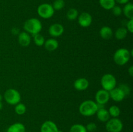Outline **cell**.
<instances>
[{"mask_svg": "<svg viewBox=\"0 0 133 132\" xmlns=\"http://www.w3.org/2000/svg\"><path fill=\"white\" fill-rule=\"evenodd\" d=\"M98 109V106L95 101L87 100L81 102L79 107L81 115L84 116H91L94 115Z\"/></svg>", "mask_w": 133, "mask_h": 132, "instance_id": "obj_1", "label": "cell"}, {"mask_svg": "<svg viewBox=\"0 0 133 132\" xmlns=\"http://www.w3.org/2000/svg\"><path fill=\"white\" fill-rule=\"evenodd\" d=\"M132 55V50L130 51L126 48H119L117 49L113 56L114 62L118 65H124L128 63Z\"/></svg>", "mask_w": 133, "mask_h": 132, "instance_id": "obj_2", "label": "cell"}, {"mask_svg": "<svg viewBox=\"0 0 133 132\" xmlns=\"http://www.w3.org/2000/svg\"><path fill=\"white\" fill-rule=\"evenodd\" d=\"M23 29L32 36L40 33L42 29V24L38 18H32L27 19L23 24Z\"/></svg>", "mask_w": 133, "mask_h": 132, "instance_id": "obj_3", "label": "cell"}, {"mask_svg": "<svg viewBox=\"0 0 133 132\" xmlns=\"http://www.w3.org/2000/svg\"><path fill=\"white\" fill-rule=\"evenodd\" d=\"M3 98L7 104L15 106L17 104L20 102L21 94L18 90L10 88V89L5 91L3 95Z\"/></svg>", "mask_w": 133, "mask_h": 132, "instance_id": "obj_4", "label": "cell"}, {"mask_svg": "<svg viewBox=\"0 0 133 132\" xmlns=\"http://www.w3.org/2000/svg\"><path fill=\"white\" fill-rule=\"evenodd\" d=\"M101 85L102 88L107 91H110L117 85V80L115 76L110 73L105 74L101 77Z\"/></svg>", "mask_w": 133, "mask_h": 132, "instance_id": "obj_5", "label": "cell"}, {"mask_svg": "<svg viewBox=\"0 0 133 132\" xmlns=\"http://www.w3.org/2000/svg\"><path fill=\"white\" fill-rule=\"evenodd\" d=\"M37 13L39 16L43 19H49L54 15L55 10L52 5L49 3H42L38 6Z\"/></svg>", "mask_w": 133, "mask_h": 132, "instance_id": "obj_6", "label": "cell"}, {"mask_svg": "<svg viewBox=\"0 0 133 132\" xmlns=\"http://www.w3.org/2000/svg\"><path fill=\"white\" fill-rule=\"evenodd\" d=\"M123 128V122L118 118H111L107 122L105 125L108 132H121Z\"/></svg>", "mask_w": 133, "mask_h": 132, "instance_id": "obj_7", "label": "cell"}, {"mask_svg": "<svg viewBox=\"0 0 133 132\" xmlns=\"http://www.w3.org/2000/svg\"><path fill=\"white\" fill-rule=\"evenodd\" d=\"M110 99V95H109V92L105 90V89H99L96 93V96H95L96 101L95 102L97 103V104L105 106L106 104L108 103V102H109Z\"/></svg>", "mask_w": 133, "mask_h": 132, "instance_id": "obj_8", "label": "cell"}, {"mask_svg": "<svg viewBox=\"0 0 133 132\" xmlns=\"http://www.w3.org/2000/svg\"><path fill=\"white\" fill-rule=\"evenodd\" d=\"M78 23L81 27L87 28L90 27L92 23V17L90 13L83 12L78 16Z\"/></svg>", "mask_w": 133, "mask_h": 132, "instance_id": "obj_9", "label": "cell"}, {"mask_svg": "<svg viewBox=\"0 0 133 132\" xmlns=\"http://www.w3.org/2000/svg\"><path fill=\"white\" fill-rule=\"evenodd\" d=\"M109 92L110 98H111L114 102H122L126 97L125 93L119 87H116Z\"/></svg>", "mask_w": 133, "mask_h": 132, "instance_id": "obj_10", "label": "cell"}, {"mask_svg": "<svg viewBox=\"0 0 133 132\" xmlns=\"http://www.w3.org/2000/svg\"><path fill=\"white\" fill-rule=\"evenodd\" d=\"M64 32V28L61 23H53L48 29L49 34L53 38H58L62 36Z\"/></svg>", "mask_w": 133, "mask_h": 132, "instance_id": "obj_11", "label": "cell"}, {"mask_svg": "<svg viewBox=\"0 0 133 132\" xmlns=\"http://www.w3.org/2000/svg\"><path fill=\"white\" fill-rule=\"evenodd\" d=\"M57 124L51 120H46L44 122L40 128V132H58Z\"/></svg>", "mask_w": 133, "mask_h": 132, "instance_id": "obj_12", "label": "cell"}, {"mask_svg": "<svg viewBox=\"0 0 133 132\" xmlns=\"http://www.w3.org/2000/svg\"><path fill=\"white\" fill-rule=\"evenodd\" d=\"M18 41L22 47H28L31 42V37L29 33L25 31L19 32L18 35Z\"/></svg>", "mask_w": 133, "mask_h": 132, "instance_id": "obj_13", "label": "cell"}, {"mask_svg": "<svg viewBox=\"0 0 133 132\" xmlns=\"http://www.w3.org/2000/svg\"><path fill=\"white\" fill-rule=\"evenodd\" d=\"M89 81L85 78H79L75 80L74 83V87L77 91H84L89 87Z\"/></svg>", "mask_w": 133, "mask_h": 132, "instance_id": "obj_14", "label": "cell"}, {"mask_svg": "<svg viewBox=\"0 0 133 132\" xmlns=\"http://www.w3.org/2000/svg\"><path fill=\"white\" fill-rule=\"evenodd\" d=\"M96 114L97 115V119L102 122H107L110 119L109 111L105 107L99 108Z\"/></svg>", "mask_w": 133, "mask_h": 132, "instance_id": "obj_15", "label": "cell"}, {"mask_svg": "<svg viewBox=\"0 0 133 132\" xmlns=\"http://www.w3.org/2000/svg\"><path fill=\"white\" fill-rule=\"evenodd\" d=\"M44 45L47 50L49 52H53L58 49V42L55 38H49L45 40Z\"/></svg>", "mask_w": 133, "mask_h": 132, "instance_id": "obj_16", "label": "cell"}, {"mask_svg": "<svg viewBox=\"0 0 133 132\" xmlns=\"http://www.w3.org/2000/svg\"><path fill=\"white\" fill-rule=\"evenodd\" d=\"M99 35L103 40H108L112 38L114 35L112 29L110 27L108 26H104L101 27L99 31Z\"/></svg>", "mask_w": 133, "mask_h": 132, "instance_id": "obj_17", "label": "cell"}, {"mask_svg": "<svg viewBox=\"0 0 133 132\" xmlns=\"http://www.w3.org/2000/svg\"><path fill=\"white\" fill-rule=\"evenodd\" d=\"M6 132H25V127L22 123L16 122L8 128Z\"/></svg>", "mask_w": 133, "mask_h": 132, "instance_id": "obj_18", "label": "cell"}, {"mask_svg": "<svg viewBox=\"0 0 133 132\" xmlns=\"http://www.w3.org/2000/svg\"><path fill=\"white\" fill-rule=\"evenodd\" d=\"M123 13L127 19H133V5L129 2L124 5L122 9Z\"/></svg>", "mask_w": 133, "mask_h": 132, "instance_id": "obj_19", "label": "cell"}, {"mask_svg": "<svg viewBox=\"0 0 133 132\" xmlns=\"http://www.w3.org/2000/svg\"><path fill=\"white\" fill-rule=\"evenodd\" d=\"M127 34H128V31L127 30V28L125 27H122L117 28L114 33V36L116 40H122L127 37Z\"/></svg>", "mask_w": 133, "mask_h": 132, "instance_id": "obj_20", "label": "cell"}, {"mask_svg": "<svg viewBox=\"0 0 133 132\" xmlns=\"http://www.w3.org/2000/svg\"><path fill=\"white\" fill-rule=\"evenodd\" d=\"M99 5L105 10H111L116 5L115 0H99Z\"/></svg>", "mask_w": 133, "mask_h": 132, "instance_id": "obj_21", "label": "cell"}, {"mask_svg": "<svg viewBox=\"0 0 133 132\" xmlns=\"http://www.w3.org/2000/svg\"><path fill=\"white\" fill-rule=\"evenodd\" d=\"M110 117L112 118H118L119 116L121 113V110L118 106L112 105L109 107L108 109Z\"/></svg>", "mask_w": 133, "mask_h": 132, "instance_id": "obj_22", "label": "cell"}, {"mask_svg": "<svg viewBox=\"0 0 133 132\" xmlns=\"http://www.w3.org/2000/svg\"><path fill=\"white\" fill-rule=\"evenodd\" d=\"M33 37V41L35 45L38 47H42L44 45L45 43V38L40 33L36 34L32 36Z\"/></svg>", "mask_w": 133, "mask_h": 132, "instance_id": "obj_23", "label": "cell"}, {"mask_svg": "<svg viewBox=\"0 0 133 132\" xmlns=\"http://www.w3.org/2000/svg\"><path fill=\"white\" fill-rule=\"evenodd\" d=\"M78 16H79L78 10L74 8H71L69 9L66 14V17H67L68 19L70 21L75 20L78 18Z\"/></svg>", "mask_w": 133, "mask_h": 132, "instance_id": "obj_24", "label": "cell"}, {"mask_svg": "<svg viewBox=\"0 0 133 132\" xmlns=\"http://www.w3.org/2000/svg\"><path fill=\"white\" fill-rule=\"evenodd\" d=\"M14 111H15L16 113L18 115H24L26 111H27V107H26L25 105L24 104L19 102V103L15 105Z\"/></svg>", "mask_w": 133, "mask_h": 132, "instance_id": "obj_25", "label": "cell"}, {"mask_svg": "<svg viewBox=\"0 0 133 132\" xmlns=\"http://www.w3.org/2000/svg\"><path fill=\"white\" fill-rule=\"evenodd\" d=\"M70 132H87L86 127L81 124H75L70 128Z\"/></svg>", "mask_w": 133, "mask_h": 132, "instance_id": "obj_26", "label": "cell"}, {"mask_svg": "<svg viewBox=\"0 0 133 132\" xmlns=\"http://www.w3.org/2000/svg\"><path fill=\"white\" fill-rule=\"evenodd\" d=\"M65 6V1L64 0H55L53 2L52 6L53 9L55 10H61Z\"/></svg>", "mask_w": 133, "mask_h": 132, "instance_id": "obj_27", "label": "cell"}, {"mask_svg": "<svg viewBox=\"0 0 133 132\" xmlns=\"http://www.w3.org/2000/svg\"><path fill=\"white\" fill-rule=\"evenodd\" d=\"M112 12L115 16H120L123 13L122 8L119 5H115L112 9H111Z\"/></svg>", "mask_w": 133, "mask_h": 132, "instance_id": "obj_28", "label": "cell"}, {"mask_svg": "<svg viewBox=\"0 0 133 132\" xmlns=\"http://www.w3.org/2000/svg\"><path fill=\"white\" fill-rule=\"evenodd\" d=\"M85 127L87 132H94L96 131L97 128V125L94 122H89Z\"/></svg>", "mask_w": 133, "mask_h": 132, "instance_id": "obj_29", "label": "cell"}, {"mask_svg": "<svg viewBox=\"0 0 133 132\" xmlns=\"http://www.w3.org/2000/svg\"><path fill=\"white\" fill-rule=\"evenodd\" d=\"M118 87H120L121 89L124 91V93H125L126 96L129 95V94H130V93H131V88H130V87L127 84H120Z\"/></svg>", "mask_w": 133, "mask_h": 132, "instance_id": "obj_30", "label": "cell"}, {"mask_svg": "<svg viewBox=\"0 0 133 132\" xmlns=\"http://www.w3.org/2000/svg\"><path fill=\"white\" fill-rule=\"evenodd\" d=\"M126 28L129 32L130 33H132L133 32V19H129L127 21V25H126Z\"/></svg>", "mask_w": 133, "mask_h": 132, "instance_id": "obj_31", "label": "cell"}, {"mask_svg": "<svg viewBox=\"0 0 133 132\" xmlns=\"http://www.w3.org/2000/svg\"><path fill=\"white\" fill-rule=\"evenodd\" d=\"M11 32L13 35H18L19 33V29L17 27H14L12 28Z\"/></svg>", "mask_w": 133, "mask_h": 132, "instance_id": "obj_32", "label": "cell"}, {"mask_svg": "<svg viewBox=\"0 0 133 132\" xmlns=\"http://www.w3.org/2000/svg\"><path fill=\"white\" fill-rule=\"evenodd\" d=\"M116 3H118L120 5H125L127 3L129 2V0H115Z\"/></svg>", "mask_w": 133, "mask_h": 132, "instance_id": "obj_33", "label": "cell"}, {"mask_svg": "<svg viewBox=\"0 0 133 132\" xmlns=\"http://www.w3.org/2000/svg\"><path fill=\"white\" fill-rule=\"evenodd\" d=\"M128 72H129V75H130V76H133V66L131 65L130 66L129 68L128 69Z\"/></svg>", "mask_w": 133, "mask_h": 132, "instance_id": "obj_34", "label": "cell"}, {"mask_svg": "<svg viewBox=\"0 0 133 132\" xmlns=\"http://www.w3.org/2000/svg\"><path fill=\"white\" fill-rule=\"evenodd\" d=\"M3 109V103L2 102L0 101V110H1Z\"/></svg>", "mask_w": 133, "mask_h": 132, "instance_id": "obj_35", "label": "cell"}, {"mask_svg": "<svg viewBox=\"0 0 133 132\" xmlns=\"http://www.w3.org/2000/svg\"><path fill=\"white\" fill-rule=\"evenodd\" d=\"M3 98V96L2 94H0V101H1V102H2Z\"/></svg>", "mask_w": 133, "mask_h": 132, "instance_id": "obj_36", "label": "cell"}, {"mask_svg": "<svg viewBox=\"0 0 133 132\" xmlns=\"http://www.w3.org/2000/svg\"><path fill=\"white\" fill-rule=\"evenodd\" d=\"M58 132H63V131H58Z\"/></svg>", "mask_w": 133, "mask_h": 132, "instance_id": "obj_37", "label": "cell"}, {"mask_svg": "<svg viewBox=\"0 0 133 132\" xmlns=\"http://www.w3.org/2000/svg\"><path fill=\"white\" fill-rule=\"evenodd\" d=\"M131 132H132V131H131Z\"/></svg>", "mask_w": 133, "mask_h": 132, "instance_id": "obj_38", "label": "cell"}]
</instances>
